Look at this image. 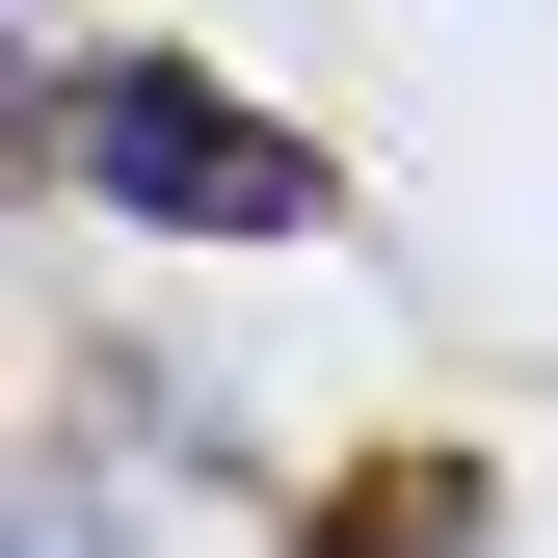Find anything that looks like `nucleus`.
<instances>
[{"mask_svg":"<svg viewBox=\"0 0 558 558\" xmlns=\"http://www.w3.org/2000/svg\"><path fill=\"white\" fill-rule=\"evenodd\" d=\"M426 532H452V478H426V506H399V478H345V506H319L293 558H426Z\"/></svg>","mask_w":558,"mask_h":558,"instance_id":"nucleus-2","label":"nucleus"},{"mask_svg":"<svg viewBox=\"0 0 558 558\" xmlns=\"http://www.w3.org/2000/svg\"><path fill=\"white\" fill-rule=\"evenodd\" d=\"M27 133L107 186V214H160V240H319L345 186H319V133H266L240 81H186V53H53Z\"/></svg>","mask_w":558,"mask_h":558,"instance_id":"nucleus-1","label":"nucleus"}]
</instances>
